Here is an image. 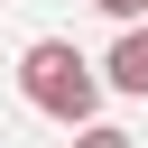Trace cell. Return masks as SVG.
Here are the masks:
<instances>
[{"label": "cell", "instance_id": "3957f363", "mask_svg": "<svg viewBox=\"0 0 148 148\" xmlns=\"http://www.w3.org/2000/svg\"><path fill=\"white\" fill-rule=\"evenodd\" d=\"M74 148H139L130 130H111V120H92V130H74Z\"/></svg>", "mask_w": 148, "mask_h": 148}, {"label": "cell", "instance_id": "6da1fadb", "mask_svg": "<svg viewBox=\"0 0 148 148\" xmlns=\"http://www.w3.org/2000/svg\"><path fill=\"white\" fill-rule=\"evenodd\" d=\"M102 83H111V74H92V56H83L74 37H37V46L18 56V92H28V111H46V120H65V130H92Z\"/></svg>", "mask_w": 148, "mask_h": 148}, {"label": "cell", "instance_id": "7a4b0ae2", "mask_svg": "<svg viewBox=\"0 0 148 148\" xmlns=\"http://www.w3.org/2000/svg\"><path fill=\"white\" fill-rule=\"evenodd\" d=\"M102 74H111V92H139L148 102V28H120V46H111Z\"/></svg>", "mask_w": 148, "mask_h": 148}, {"label": "cell", "instance_id": "277c9868", "mask_svg": "<svg viewBox=\"0 0 148 148\" xmlns=\"http://www.w3.org/2000/svg\"><path fill=\"white\" fill-rule=\"evenodd\" d=\"M92 9H102V18H120V28H139V18H148V0H92Z\"/></svg>", "mask_w": 148, "mask_h": 148}]
</instances>
